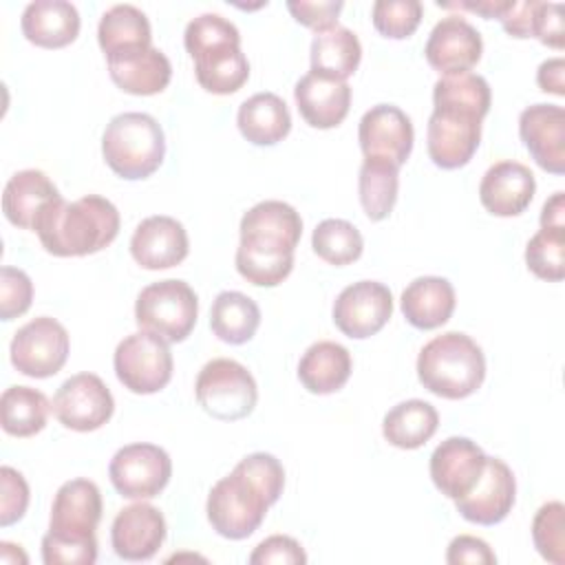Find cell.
I'll list each match as a JSON object with an SVG mask.
<instances>
[{"label":"cell","instance_id":"1","mask_svg":"<svg viewBox=\"0 0 565 565\" xmlns=\"http://www.w3.org/2000/svg\"><path fill=\"white\" fill-rule=\"evenodd\" d=\"M285 488V468L269 452H252L236 468L218 479L205 503L207 521L216 534L230 541L252 536L267 508L274 505Z\"/></svg>","mask_w":565,"mask_h":565},{"label":"cell","instance_id":"2","mask_svg":"<svg viewBox=\"0 0 565 565\" xmlns=\"http://www.w3.org/2000/svg\"><path fill=\"white\" fill-rule=\"evenodd\" d=\"M33 232L53 256H88L117 238L119 212L99 194H86L77 201L60 196L38 214Z\"/></svg>","mask_w":565,"mask_h":565},{"label":"cell","instance_id":"3","mask_svg":"<svg viewBox=\"0 0 565 565\" xmlns=\"http://www.w3.org/2000/svg\"><path fill=\"white\" fill-rule=\"evenodd\" d=\"M183 44L194 60L201 88L214 95L236 93L249 77V62L241 51L238 29L218 13H201L188 22Z\"/></svg>","mask_w":565,"mask_h":565},{"label":"cell","instance_id":"4","mask_svg":"<svg viewBox=\"0 0 565 565\" xmlns=\"http://www.w3.org/2000/svg\"><path fill=\"white\" fill-rule=\"evenodd\" d=\"M417 377L437 397L463 399L477 393L486 380L483 351L470 335L446 331L422 347Z\"/></svg>","mask_w":565,"mask_h":565},{"label":"cell","instance_id":"5","mask_svg":"<svg viewBox=\"0 0 565 565\" xmlns=\"http://www.w3.org/2000/svg\"><path fill=\"white\" fill-rule=\"evenodd\" d=\"M102 154L117 177L128 181L148 179L166 157L163 128L148 113L115 115L106 124Z\"/></svg>","mask_w":565,"mask_h":565},{"label":"cell","instance_id":"6","mask_svg":"<svg viewBox=\"0 0 565 565\" xmlns=\"http://www.w3.org/2000/svg\"><path fill=\"white\" fill-rule=\"evenodd\" d=\"M199 316V298L194 289L179 278H166L143 287L135 302V320L139 329L150 331L170 342H183Z\"/></svg>","mask_w":565,"mask_h":565},{"label":"cell","instance_id":"7","mask_svg":"<svg viewBox=\"0 0 565 565\" xmlns=\"http://www.w3.org/2000/svg\"><path fill=\"white\" fill-rule=\"evenodd\" d=\"M194 395L199 406L221 422L247 417L256 402L258 388L254 375L236 360L214 358L196 375Z\"/></svg>","mask_w":565,"mask_h":565},{"label":"cell","instance_id":"8","mask_svg":"<svg viewBox=\"0 0 565 565\" xmlns=\"http://www.w3.org/2000/svg\"><path fill=\"white\" fill-rule=\"evenodd\" d=\"M113 366L117 380L130 393L150 395L168 386L174 362L163 338L139 329L117 344Z\"/></svg>","mask_w":565,"mask_h":565},{"label":"cell","instance_id":"9","mask_svg":"<svg viewBox=\"0 0 565 565\" xmlns=\"http://www.w3.org/2000/svg\"><path fill=\"white\" fill-rule=\"evenodd\" d=\"M71 340L62 322L40 316L20 327L11 340V364L26 377H51L66 364Z\"/></svg>","mask_w":565,"mask_h":565},{"label":"cell","instance_id":"10","mask_svg":"<svg viewBox=\"0 0 565 565\" xmlns=\"http://www.w3.org/2000/svg\"><path fill=\"white\" fill-rule=\"evenodd\" d=\"M108 477L124 499H152L172 477L170 455L157 444H128L119 448L110 463Z\"/></svg>","mask_w":565,"mask_h":565},{"label":"cell","instance_id":"11","mask_svg":"<svg viewBox=\"0 0 565 565\" xmlns=\"http://www.w3.org/2000/svg\"><path fill=\"white\" fill-rule=\"evenodd\" d=\"M481 121L477 113L435 106L426 126V150L430 161L441 170L463 168L481 141Z\"/></svg>","mask_w":565,"mask_h":565},{"label":"cell","instance_id":"12","mask_svg":"<svg viewBox=\"0 0 565 565\" xmlns=\"http://www.w3.org/2000/svg\"><path fill=\"white\" fill-rule=\"evenodd\" d=\"M51 406L64 428L90 433L113 417L115 399L99 375L77 373L62 382Z\"/></svg>","mask_w":565,"mask_h":565},{"label":"cell","instance_id":"13","mask_svg":"<svg viewBox=\"0 0 565 565\" xmlns=\"http://www.w3.org/2000/svg\"><path fill=\"white\" fill-rule=\"evenodd\" d=\"M333 324L353 340L382 331L393 316V294L377 280H358L344 287L333 302Z\"/></svg>","mask_w":565,"mask_h":565},{"label":"cell","instance_id":"14","mask_svg":"<svg viewBox=\"0 0 565 565\" xmlns=\"http://www.w3.org/2000/svg\"><path fill=\"white\" fill-rule=\"evenodd\" d=\"M243 247L267 254H294L302 236V218L294 205L285 201H260L241 218Z\"/></svg>","mask_w":565,"mask_h":565},{"label":"cell","instance_id":"15","mask_svg":"<svg viewBox=\"0 0 565 565\" xmlns=\"http://www.w3.org/2000/svg\"><path fill=\"white\" fill-rule=\"evenodd\" d=\"M413 139L411 117L393 104L369 108L358 126V141L364 159H384L397 168L411 157Z\"/></svg>","mask_w":565,"mask_h":565},{"label":"cell","instance_id":"16","mask_svg":"<svg viewBox=\"0 0 565 565\" xmlns=\"http://www.w3.org/2000/svg\"><path fill=\"white\" fill-rule=\"evenodd\" d=\"M483 40L481 33L461 15L441 18L424 46L426 62L441 75L470 73V68L481 60Z\"/></svg>","mask_w":565,"mask_h":565},{"label":"cell","instance_id":"17","mask_svg":"<svg viewBox=\"0 0 565 565\" xmlns=\"http://www.w3.org/2000/svg\"><path fill=\"white\" fill-rule=\"evenodd\" d=\"M514 499H516L514 472L503 459L488 457L479 481L466 497L455 501V508L470 523L497 525L510 514Z\"/></svg>","mask_w":565,"mask_h":565},{"label":"cell","instance_id":"18","mask_svg":"<svg viewBox=\"0 0 565 565\" xmlns=\"http://www.w3.org/2000/svg\"><path fill=\"white\" fill-rule=\"evenodd\" d=\"M488 455L468 437H448L430 455V479L448 499L466 497L479 481Z\"/></svg>","mask_w":565,"mask_h":565},{"label":"cell","instance_id":"19","mask_svg":"<svg viewBox=\"0 0 565 565\" xmlns=\"http://www.w3.org/2000/svg\"><path fill=\"white\" fill-rule=\"evenodd\" d=\"M102 508V492L93 481L71 479L53 497L49 532L64 539H95Z\"/></svg>","mask_w":565,"mask_h":565},{"label":"cell","instance_id":"20","mask_svg":"<svg viewBox=\"0 0 565 565\" xmlns=\"http://www.w3.org/2000/svg\"><path fill=\"white\" fill-rule=\"evenodd\" d=\"M519 137L539 168L565 172V110L556 104H532L519 115Z\"/></svg>","mask_w":565,"mask_h":565},{"label":"cell","instance_id":"21","mask_svg":"<svg viewBox=\"0 0 565 565\" xmlns=\"http://www.w3.org/2000/svg\"><path fill=\"white\" fill-rule=\"evenodd\" d=\"M166 519L150 503H132L117 512L110 525V543L124 561H148L166 541Z\"/></svg>","mask_w":565,"mask_h":565},{"label":"cell","instance_id":"22","mask_svg":"<svg viewBox=\"0 0 565 565\" xmlns=\"http://www.w3.org/2000/svg\"><path fill=\"white\" fill-rule=\"evenodd\" d=\"M190 252L188 232L181 221L154 214L143 218L130 238V254L143 269H168L185 260Z\"/></svg>","mask_w":565,"mask_h":565},{"label":"cell","instance_id":"23","mask_svg":"<svg viewBox=\"0 0 565 565\" xmlns=\"http://www.w3.org/2000/svg\"><path fill=\"white\" fill-rule=\"evenodd\" d=\"M536 192L532 170L519 161L490 166L479 183V201L494 216H519L527 210Z\"/></svg>","mask_w":565,"mask_h":565},{"label":"cell","instance_id":"24","mask_svg":"<svg viewBox=\"0 0 565 565\" xmlns=\"http://www.w3.org/2000/svg\"><path fill=\"white\" fill-rule=\"evenodd\" d=\"M294 99L300 117L311 128H335L344 121L351 108V86L309 71L296 82Z\"/></svg>","mask_w":565,"mask_h":565},{"label":"cell","instance_id":"25","mask_svg":"<svg viewBox=\"0 0 565 565\" xmlns=\"http://www.w3.org/2000/svg\"><path fill=\"white\" fill-rule=\"evenodd\" d=\"M106 64L115 86L130 95H157L170 84L172 77L168 55L154 46L108 55Z\"/></svg>","mask_w":565,"mask_h":565},{"label":"cell","instance_id":"26","mask_svg":"<svg viewBox=\"0 0 565 565\" xmlns=\"http://www.w3.org/2000/svg\"><path fill=\"white\" fill-rule=\"evenodd\" d=\"M79 13L66 0H35L22 11V35L40 49H62L79 35Z\"/></svg>","mask_w":565,"mask_h":565},{"label":"cell","instance_id":"27","mask_svg":"<svg viewBox=\"0 0 565 565\" xmlns=\"http://www.w3.org/2000/svg\"><path fill=\"white\" fill-rule=\"evenodd\" d=\"M455 287L441 276H419L406 285L399 298L408 324L422 331L446 324L455 311Z\"/></svg>","mask_w":565,"mask_h":565},{"label":"cell","instance_id":"28","mask_svg":"<svg viewBox=\"0 0 565 565\" xmlns=\"http://www.w3.org/2000/svg\"><path fill=\"white\" fill-rule=\"evenodd\" d=\"M60 196V190L42 170H20L4 185L2 212L11 225L33 230L38 214Z\"/></svg>","mask_w":565,"mask_h":565},{"label":"cell","instance_id":"29","mask_svg":"<svg viewBox=\"0 0 565 565\" xmlns=\"http://www.w3.org/2000/svg\"><path fill=\"white\" fill-rule=\"evenodd\" d=\"M351 353L333 340L313 342L298 362V380L313 395L340 391L351 377Z\"/></svg>","mask_w":565,"mask_h":565},{"label":"cell","instance_id":"30","mask_svg":"<svg viewBox=\"0 0 565 565\" xmlns=\"http://www.w3.org/2000/svg\"><path fill=\"white\" fill-rule=\"evenodd\" d=\"M236 124L249 143L276 146L289 135L291 115L276 93H256L238 106Z\"/></svg>","mask_w":565,"mask_h":565},{"label":"cell","instance_id":"31","mask_svg":"<svg viewBox=\"0 0 565 565\" xmlns=\"http://www.w3.org/2000/svg\"><path fill=\"white\" fill-rule=\"evenodd\" d=\"M309 57L313 73L347 82L360 66L362 44L351 29L338 24L329 31L316 33Z\"/></svg>","mask_w":565,"mask_h":565},{"label":"cell","instance_id":"32","mask_svg":"<svg viewBox=\"0 0 565 565\" xmlns=\"http://www.w3.org/2000/svg\"><path fill=\"white\" fill-rule=\"evenodd\" d=\"M439 426V413L424 399H406L393 406L382 419L384 439L402 450L424 446Z\"/></svg>","mask_w":565,"mask_h":565},{"label":"cell","instance_id":"33","mask_svg":"<svg viewBox=\"0 0 565 565\" xmlns=\"http://www.w3.org/2000/svg\"><path fill=\"white\" fill-rule=\"evenodd\" d=\"M97 42L104 55L152 46V29L146 13L132 4L110 7L97 26Z\"/></svg>","mask_w":565,"mask_h":565},{"label":"cell","instance_id":"34","mask_svg":"<svg viewBox=\"0 0 565 565\" xmlns=\"http://www.w3.org/2000/svg\"><path fill=\"white\" fill-rule=\"evenodd\" d=\"M260 324L258 305L241 291H221L210 311V329L225 344H245Z\"/></svg>","mask_w":565,"mask_h":565},{"label":"cell","instance_id":"35","mask_svg":"<svg viewBox=\"0 0 565 565\" xmlns=\"http://www.w3.org/2000/svg\"><path fill=\"white\" fill-rule=\"evenodd\" d=\"M399 168L384 159H364L358 174V196L371 221H384L397 201Z\"/></svg>","mask_w":565,"mask_h":565},{"label":"cell","instance_id":"36","mask_svg":"<svg viewBox=\"0 0 565 565\" xmlns=\"http://www.w3.org/2000/svg\"><path fill=\"white\" fill-rule=\"evenodd\" d=\"M46 395L31 386H9L0 397L2 430L11 437H33L46 426L49 411Z\"/></svg>","mask_w":565,"mask_h":565},{"label":"cell","instance_id":"37","mask_svg":"<svg viewBox=\"0 0 565 565\" xmlns=\"http://www.w3.org/2000/svg\"><path fill=\"white\" fill-rule=\"evenodd\" d=\"M311 247L324 263L344 267L362 256L364 238L353 223L344 218H324L311 234Z\"/></svg>","mask_w":565,"mask_h":565},{"label":"cell","instance_id":"38","mask_svg":"<svg viewBox=\"0 0 565 565\" xmlns=\"http://www.w3.org/2000/svg\"><path fill=\"white\" fill-rule=\"evenodd\" d=\"M490 86L488 82L477 73H459L439 77L433 86V104L435 106H452L463 108L470 113H477L479 117H486L490 110Z\"/></svg>","mask_w":565,"mask_h":565},{"label":"cell","instance_id":"39","mask_svg":"<svg viewBox=\"0 0 565 565\" xmlns=\"http://www.w3.org/2000/svg\"><path fill=\"white\" fill-rule=\"evenodd\" d=\"M527 269L550 282L565 276V230L541 227L525 245Z\"/></svg>","mask_w":565,"mask_h":565},{"label":"cell","instance_id":"40","mask_svg":"<svg viewBox=\"0 0 565 565\" xmlns=\"http://www.w3.org/2000/svg\"><path fill=\"white\" fill-rule=\"evenodd\" d=\"M234 263L236 271L247 282L256 287H276L291 274L294 254H267L238 245Z\"/></svg>","mask_w":565,"mask_h":565},{"label":"cell","instance_id":"41","mask_svg":"<svg viewBox=\"0 0 565 565\" xmlns=\"http://www.w3.org/2000/svg\"><path fill=\"white\" fill-rule=\"evenodd\" d=\"M532 541L545 561L554 565L565 563V505L561 501H547L536 510Z\"/></svg>","mask_w":565,"mask_h":565},{"label":"cell","instance_id":"42","mask_svg":"<svg viewBox=\"0 0 565 565\" xmlns=\"http://www.w3.org/2000/svg\"><path fill=\"white\" fill-rule=\"evenodd\" d=\"M424 15V7L417 0H377L371 9L373 26L380 35L391 40L411 38Z\"/></svg>","mask_w":565,"mask_h":565},{"label":"cell","instance_id":"43","mask_svg":"<svg viewBox=\"0 0 565 565\" xmlns=\"http://www.w3.org/2000/svg\"><path fill=\"white\" fill-rule=\"evenodd\" d=\"M33 300V282L26 271L4 265L0 269V318L13 320L29 311Z\"/></svg>","mask_w":565,"mask_h":565},{"label":"cell","instance_id":"44","mask_svg":"<svg viewBox=\"0 0 565 565\" xmlns=\"http://www.w3.org/2000/svg\"><path fill=\"white\" fill-rule=\"evenodd\" d=\"M42 561L46 565H93L97 561V539H64L46 532L42 536Z\"/></svg>","mask_w":565,"mask_h":565},{"label":"cell","instance_id":"45","mask_svg":"<svg viewBox=\"0 0 565 565\" xmlns=\"http://www.w3.org/2000/svg\"><path fill=\"white\" fill-rule=\"evenodd\" d=\"M29 505V483L11 466L0 468V525H13L20 521Z\"/></svg>","mask_w":565,"mask_h":565},{"label":"cell","instance_id":"46","mask_svg":"<svg viewBox=\"0 0 565 565\" xmlns=\"http://www.w3.org/2000/svg\"><path fill=\"white\" fill-rule=\"evenodd\" d=\"M530 38H536L541 44L552 46L556 51L563 49V44H565L563 7L558 2H539V0H534Z\"/></svg>","mask_w":565,"mask_h":565},{"label":"cell","instance_id":"47","mask_svg":"<svg viewBox=\"0 0 565 565\" xmlns=\"http://www.w3.org/2000/svg\"><path fill=\"white\" fill-rule=\"evenodd\" d=\"M249 563L252 565H269V563L302 565L307 563V554L296 539L285 534H274L254 547V552L249 554Z\"/></svg>","mask_w":565,"mask_h":565},{"label":"cell","instance_id":"48","mask_svg":"<svg viewBox=\"0 0 565 565\" xmlns=\"http://www.w3.org/2000/svg\"><path fill=\"white\" fill-rule=\"evenodd\" d=\"M287 9L298 24L309 26L316 33H322V31L338 26V15L344 9V2H340V0H329V2L298 0V2H287Z\"/></svg>","mask_w":565,"mask_h":565},{"label":"cell","instance_id":"49","mask_svg":"<svg viewBox=\"0 0 565 565\" xmlns=\"http://www.w3.org/2000/svg\"><path fill=\"white\" fill-rule=\"evenodd\" d=\"M446 563H450V565H461V563L494 565L497 556L483 539L470 536V534H459L450 541V545L446 550Z\"/></svg>","mask_w":565,"mask_h":565},{"label":"cell","instance_id":"50","mask_svg":"<svg viewBox=\"0 0 565 565\" xmlns=\"http://www.w3.org/2000/svg\"><path fill=\"white\" fill-rule=\"evenodd\" d=\"M532 7H534V0H523V2L512 0L510 2L508 11L499 18L508 35H512V38H530Z\"/></svg>","mask_w":565,"mask_h":565},{"label":"cell","instance_id":"51","mask_svg":"<svg viewBox=\"0 0 565 565\" xmlns=\"http://www.w3.org/2000/svg\"><path fill=\"white\" fill-rule=\"evenodd\" d=\"M536 84L545 93H554L558 97L565 95V62L563 57H552L541 62L536 71Z\"/></svg>","mask_w":565,"mask_h":565},{"label":"cell","instance_id":"52","mask_svg":"<svg viewBox=\"0 0 565 565\" xmlns=\"http://www.w3.org/2000/svg\"><path fill=\"white\" fill-rule=\"evenodd\" d=\"M541 227L565 230V194L554 192L541 210Z\"/></svg>","mask_w":565,"mask_h":565}]
</instances>
